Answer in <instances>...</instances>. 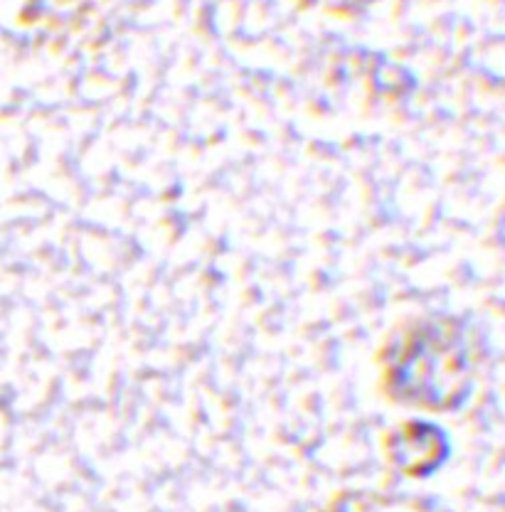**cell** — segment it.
<instances>
[{
  "mask_svg": "<svg viewBox=\"0 0 505 512\" xmlns=\"http://www.w3.org/2000/svg\"><path fill=\"white\" fill-rule=\"evenodd\" d=\"M392 382L407 402L456 409L471 392L473 357L464 328L439 320L419 328L402 352Z\"/></svg>",
  "mask_w": 505,
  "mask_h": 512,
  "instance_id": "6da1fadb",
  "label": "cell"
},
{
  "mask_svg": "<svg viewBox=\"0 0 505 512\" xmlns=\"http://www.w3.org/2000/svg\"><path fill=\"white\" fill-rule=\"evenodd\" d=\"M333 5H340V8H358V5H368L372 0H331Z\"/></svg>",
  "mask_w": 505,
  "mask_h": 512,
  "instance_id": "7a4b0ae2",
  "label": "cell"
}]
</instances>
